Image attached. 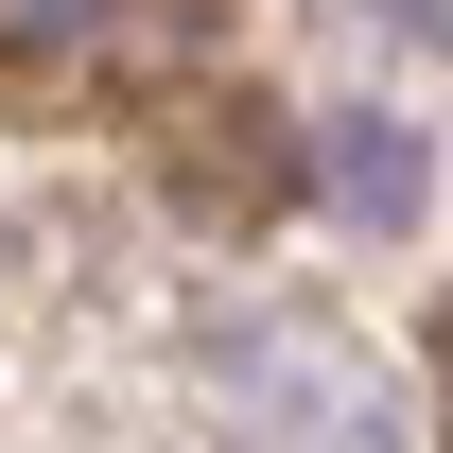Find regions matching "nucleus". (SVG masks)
Masks as SVG:
<instances>
[{
    "instance_id": "f257e3e1",
    "label": "nucleus",
    "mask_w": 453,
    "mask_h": 453,
    "mask_svg": "<svg viewBox=\"0 0 453 453\" xmlns=\"http://www.w3.org/2000/svg\"><path fill=\"white\" fill-rule=\"evenodd\" d=\"M53 18H105V0H18V35H53Z\"/></svg>"
},
{
    "instance_id": "f03ea898",
    "label": "nucleus",
    "mask_w": 453,
    "mask_h": 453,
    "mask_svg": "<svg viewBox=\"0 0 453 453\" xmlns=\"http://www.w3.org/2000/svg\"><path fill=\"white\" fill-rule=\"evenodd\" d=\"M401 18H418V0H401Z\"/></svg>"
}]
</instances>
